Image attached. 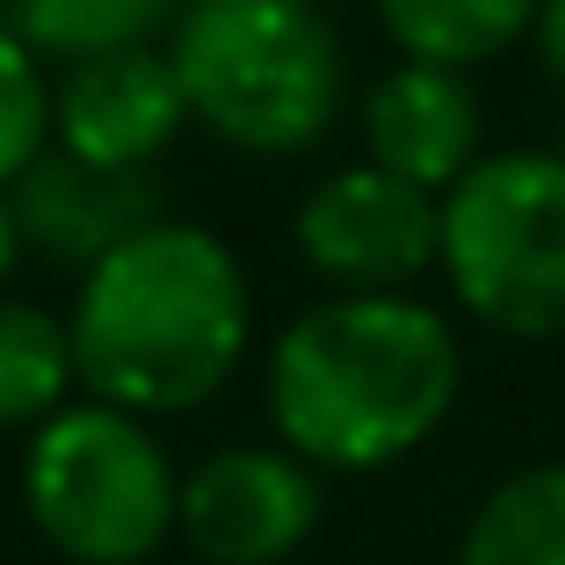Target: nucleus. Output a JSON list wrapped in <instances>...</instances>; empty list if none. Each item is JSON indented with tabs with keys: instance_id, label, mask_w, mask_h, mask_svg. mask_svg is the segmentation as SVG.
Wrapping results in <instances>:
<instances>
[{
	"instance_id": "f03ea898",
	"label": "nucleus",
	"mask_w": 565,
	"mask_h": 565,
	"mask_svg": "<svg viewBox=\"0 0 565 565\" xmlns=\"http://www.w3.org/2000/svg\"><path fill=\"white\" fill-rule=\"evenodd\" d=\"M81 392L138 420H174L211 406L254 341L247 268L211 225L152 217L109 247L66 312Z\"/></svg>"
},
{
	"instance_id": "0eeeda50",
	"label": "nucleus",
	"mask_w": 565,
	"mask_h": 565,
	"mask_svg": "<svg viewBox=\"0 0 565 565\" xmlns=\"http://www.w3.org/2000/svg\"><path fill=\"white\" fill-rule=\"evenodd\" d=\"M327 479L282 443H233L182 471L174 544L196 565H290L319 536Z\"/></svg>"
},
{
	"instance_id": "20e7f679",
	"label": "nucleus",
	"mask_w": 565,
	"mask_h": 565,
	"mask_svg": "<svg viewBox=\"0 0 565 565\" xmlns=\"http://www.w3.org/2000/svg\"><path fill=\"white\" fill-rule=\"evenodd\" d=\"M182 471L160 428L73 399L22 443V515L66 565H152L174 544Z\"/></svg>"
},
{
	"instance_id": "6e6552de",
	"label": "nucleus",
	"mask_w": 565,
	"mask_h": 565,
	"mask_svg": "<svg viewBox=\"0 0 565 565\" xmlns=\"http://www.w3.org/2000/svg\"><path fill=\"white\" fill-rule=\"evenodd\" d=\"M182 124H189V109H182V87H174V66H167L160 44L81 58L51 87V138H58V152L87 167H109V174H146L182 138Z\"/></svg>"
},
{
	"instance_id": "2eb2a0df",
	"label": "nucleus",
	"mask_w": 565,
	"mask_h": 565,
	"mask_svg": "<svg viewBox=\"0 0 565 565\" xmlns=\"http://www.w3.org/2000/svg\"><path fill=\"white\" fill-rule=\"evenodd\" d=\"M51 152V81L22 36L0 30V189H15Z\"/></svg>"
},
{
	"instance_id": "4468645a",
	"label": "nucleus",
	"mask_w": 565,
	"mask_h": 565,
	"mask_svg": "<svg viewBox=\"0 0 565 565\" xmlns=\"http://www.w3.org/2000/svg\"><path fill=\"white\" fill-rule=\"evenodd\" d=\"M174 15H182V0H0V30L58 66L152 44V30H167Z\"/></svg>"
},
{
	"instance_id": "9b49d317",
	"label": "nucleus",
	"mask_w": 565,
	"mask_h": 565,
	"mask_svg": "<svg viewBox=\"0 0 565 565\" xmlns=\"http://www.w3.org/2000/svg\"><path fill=\"white\" fill-rule=\"evenodd\" d=\"M457 565H565V457L493 479L457 536Z\"/></svg>"
},
{
	"instance_id": "9d476101",
	"label": "nucleus",
	"mask_w": 565,
	"mask_h": 565,
	"mask_svg": "<svg viewBox=\"0 0 565 565\" xmlns=\"http://www.w3.org/2000/svg\"><path fill=\"white\" fill-rule=\"evenodd\" d=\"M8 211L22 225V247L51 254L58 268H95L109 247H124L131 233H146L160 203H152V182L146 174H109V167H87V160H66L51 146L44 160L8 189Z\"/></svg>"
},
{
	"instance_id": "39448f33",
	"label": "nucleus",
	"mask_w": 565,
	"mask_h": 565,
	"mask_svg": "<svg viewBox=\"0 0 565 565\" xmlns=\"http://www.w3.org/2000/svg\"><path fill=\"white\" fill-rule=\"evenodd\" d=\"M435 268L479 327L565 333V152H486L443 196Z\"/></svg>"
},
{
	"instance_id": "1a4fd4ad",
	"label": "nucleus",
	"mask_w": 565,
	"mask_h": 565,
	"mask_svg": "<svg viewBox=\"0 0 565 565\" xmlns=\"http://www.w3.org/2000/svg\"><path fill=\"white\" fill-rule=\"evenodd\" d=\"M479 138H486V117H479V95H471L465 73L399 58V66L363 95L370 167H384V174L428 189V196H449V189L486 160Z\"/></svg>"
},
{
	"instance_id": "423d86ee",
	"label": "nucleus",
	"mask_w": 565,
	"mask_h": 565,
	"mask_svg": "<svg viewBox=\"0 0 565 565\" xmlns=\"http://www.w3.org/2000/svg\"><path fill=\"white\" fill-rule=\"evenodd\" d=\"M435 225H443V196L355 160L305 189L290 239L333 298H399L406 282L435 268Z\"/></svg>"
},
{
	"instance_id": "dca6fc26",
	"label": "nucleus",
	"mask_w": 565,
	"mask_h": 565,
	"mask_svg": "<svg viewBox=\"0 0 565 565\" xmlns=\"http://www.w3.org/2000/svg\"><path fill=\"white\" fill-rule=\"evenodd\" d=\"M536 58H544V73L565 87V0H544V15H536Z\"/></svg>"
},
{
	"instance_id": "f8f14e48",
	"label": "nucleus",
	"mask_w": 565,
	"mask_h": 565,
	"mask_svg": "<svg viewBox=\"0 0 565 565\" xmlns=\"http://www.w3.org/2000/svg\"><path fill=\"white\" fill-rule=\"evenodd\" d=\"M536 15L544 0H377V22L399 44V58L443 73H471L515 51L536 30Z\"/></svg>"
},
{
	"instance_id": "a211bd4d",
	"label": "nucleus",
	"mask_w": 565,
	"mask_h": 565,
	"mask_svg": "<svg viewBox=\"0 0 565 565\" xmlns=\"http://www.w3.org/2000/svg\"><path fill=\"white\" fill-rule=\"evenodd\" d=\"M406 565H414V558H406Z\"/></svg>"
},
{
	"instance_id": "f257e3e1",
	"label": "nucleus",
	"mask_w": 565,
	"mask_h": 565,
	"mask_svg": "<svg viewBox=\"0 0 565 565\" xmlns=\"http://www.w3.org/2000/svg\"><path fill=\"white\" fill-rule=\"evenodd\" d=\"M465 349L420 298H319L268 349V428L319 479H370L443 435Z\"/></svg>"
},
{
	"instance_id": "ddd939ff",
	"label": "nucleus",
	"mask_w": 565,
	"mask_h": 565,
	"mask_svg": "<svg viewBox=\"0 0 565 565\" xmlns=\"http://www.w3.org/2000/svg\"><path fill=\"white\" fill-rule=\"evenodd\" d=\"M81 370H73L66 319L30 298H0V435H36L58 406H73Z\"/></svg>"
},
{
	"instance_id": "7ed1b4c3",
	"label": "nucleus",
	"mask_w": 565,
	"mask_h": 565,
	"mask_svg": "<svg viewBox=\"0 0 565 565\" xmlns=\"http://www.w3.org/2000/svg\"><path fill=\"white\" fill-rule=\"evenodd\" d=\"M167 66L189 124L254 160H298L349 102V51L319 0H182Z\"/></svg>"
},
{
	"instance_id": "f3484780",
	"label": "nucleus",
	"mask_w": 565,
	"mask_h": 565,
	"mask_svg": "<svg viewBox=\"0 0 565 565\" xmlns=\"http://www.w3.org/2000/svg\"><path fill=\"white\" fill-rule=\"evenodd\" d=\"M15 268H22V225H15V211H8V196H0V290H8Z\"/></svg>"
}]
</instances>
